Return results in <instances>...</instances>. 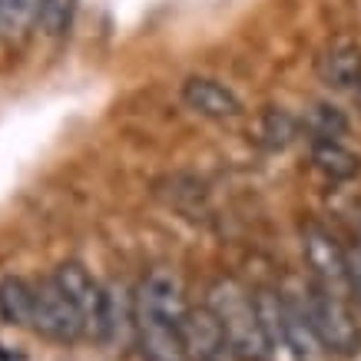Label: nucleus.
I'll return each mask as SVG.
<instances>
[{"label":"nucleus","mask_w":361,"mask_h":361,"mask_svg":"<svg viewBox=\"0 0 361 361\" xmlns=\"http://www.w3.org/2000/svg\"><path fill=\"white\" fill-rule=\"evenodd\" d=\"M206 305L219 318L235 361H265L259 305H255V295H249L245 285H239L235 279H226V275L212 279L206 288Z\"/></svg>","instance_id":"f257e3e1"},{"label":"nucleus","mask_w":361,"mask_h":361,"mask_svg":"<svg viewBox=\"0 0 361 361\" xmlns=\"http://www.w3.org/2000/svg\"><path fill=\"white\" fill-rule=\"evenodd\" d=\"M308 315L315 322L318 338L329 348V355H358L361 351V325L351 312L348 298L335 295L331 288L308 279L305 282Z\"/></svg>","instance_id":"f03ea898"},{"label":"nucleus","mask_w":361,"mask_h":361,"mask_svg":"<svg viewBox=\"0 0 361 361\" xmlns=\"http://www.w3.org/2000/svg\"><path fill=\"white\" fill-rule=\"evenodd\" d=\"M30 329L37 335H44L60 345H73L83 338V322H80L73 302L66 298V292L56 285V279H40L33 282V322Z\"/></svg>","instance_id":"7ed1b4c3"},{"label":"nucleus","mask_w":361,"mask_h":361,"mask_svg":"<svg viewBox=\"0 0 361 361\" xmlns=\"http://www.w3.org/2000/svg\"><path fill=\"white\" fill-rule=\"evenodd\" d=\"M136 318L140 322H159V325H176L186 315V292H183V282L173 269L166 265H156L153 272H146L136 288Z\"/></svg>","instance_id":"20e7f679"},{"label":"nucleus","mask_w":361,"mask_h":361,"mask_svg":"<svg viewBox=\"0 0 361 361\" xmlns=\"http://www.w3.org/2000/svg\"><path fill=\"white\" fill-rule=\"evenodd\" d=\"M302 252H305V262L312 269V282L348 298V249H341L338 239L325 226L308 222L302 229Z\"/></svg>","instance_id":"39448f33"},{"label":"nucleus","mask_w":361,"mask_h":361,"mask_svg":"<svg viewBox=\"0 0 361 361\" xmlns=\"http://www.w3.org/2000/svg\"><path fill=\"white\" fill-rule=\"evenodd\" d=\"M179 348H183V361H235L219 318L206 302L186 308L179 322Z\"/></svg>","instance_id":"423d86ee"},{"label":"nucleus","mask_w":361,"mask_h":361,"mask_svg":"<svg viewBox=\"0 0 361 361\" xmlns=\"http://www.w3.org/2000/svg\"><path fill=\"white\" fill-rule=\"evenodd\" d=\"M282 298V318H285V335L288 345L295 351V361H329V348L318 338V329L312 315H308V302H305V279H288L279 288Z\"/></svg>","instance_id":"0eeeda50"},{"label":"nucleus","mask_w":361,"mask_h":361,"mask_svg":"<svg viewBox=\"0 0 361 361\" xmlns=\"http://www.w3.org/2000/svg\"><path fill=\"white\" fill-rule=\"evenodd\" d=\"M56 285L66 292V298L73 302L80 322H83V338L99 341V329H103V285L90 275L87 265L80 262H63L54 272Z\"/></svg>","instance_id":"6e6552de"},{"label":"nucleus","mask_w":361,"mask_h":361,"mask_svg":"<svg viewBox=\"0 0 361 361\" xmlns=\"http://www.w3.org/2000/svg\"><path fill=\"white\" fill-rule=\"evenodd\" d=\"M99 345L110 351H123L136 345V292L126 282L113 279L103 285V329Z\"/></svg>","instance_id":"1a4fd4ad"},{"label":"nucleus","mask_w":361,"mask_h":361,"mask_svg":"<svg viewBox=\"0 0 361 361\" xmlns=\"http://www.w3.org/2000/svg\"><path fill=\"white\" fill-rule=\"evenodd\" d=\"M179 93H183V103L189 110L206 116V120H235L242 113V99L235 97V90L216 77H189L183 80Z\"/></svg>","instance_id":"9d476101"},{"label":"nucleus","mask_w":361,"mask_h":361,"mask_svg":"<svg viewBox=\"0 0 361 361\" xmlns=\"http://www.w3.org/2000/svg\"><path fill=\"white\" fill-rule=\"evenodd\" d=\"M315 70L322 83H329L335 90H355L361 77V47L351 40H335L318 54Z\"/></svg>","instance_id":"9b49d317"},{"label":"nucleus","mask_w":361,"mask_h":361,"mask_svg":"<svg viewBox=\"0 0 361 361\" xmlns=\"http://www.w3.org/2000/svg\"><path fill=\"white\" fill-rule=\"evenodd\" d=\"M255 305H259V322H262L265 361H295V351H292L288 335H285L279 288H259V292H255Z\"/></svg>","instance_id":"f8f14e48"},{"label":"nucleus","mask_w":361,"mask_h":361,"mask_svg":"<svg viewBox=\"0 0 361 361\" xmlns=\"http://www.w3.org/2000/svg\"><path fill=\"white\" fill-rule=\"evenodd\" d=\"M308 156H312V166H315L325 179H331V183L351 179V176L361 169V156L351 153L341 140H312Z\"/></svg>","instance_id":"ddd939ff"},{"label":"nucleus","mask_w":361,"mask_h":361,"mask_svg":"<svg viewBox=\"0 0 361 361\" xmlns=\"http://www.w3.org/2000/svg\"><path fill=\"white\" fill-rule=\"evenodd\" d=\"M0 322L13 329H27L33 322V282L20 275L0 279Z\"/></svg>","instance_id":"4468645a"},{"label":"nucleus","mask_w":361,"mask_h":361,"mask_svg":"<svg viewBox=\"0 0 361 361\" xmlns=\"http://www.w3.org/2000/svg\"><path fill=\"white\" fill-rule=\"evenodd\" d=\"M302 126L312 140H341L348 133V116L335 103H312L302 116Z\"/></svg>","instance_id":"2eb2a0df"},{"label":"nucleus","mask_w":361,"mask_h":361,"mask_svg":"<svg viewBox=\"0 0 361 361\" xmlns=\"http://www.w3.org/2000/svg\"><path fill=\"white\" fill-rule=\"evenodd\" d=\"M40 20V0H0V37L17 40L37 27Z\"/></svg>","instance_id":"dca6fc26"},{"label":"nucleus","mask_w":361,"mask_h":361,"mask_svg":"<svg viewBox=\"0 0 361 361\" xmlns=\"http://www.w3.org/2000/svg\"><path fill=\"white\" fill-rule=\"evenodd\" d=\"M80 0H40V20L37 27L47 33V37H63L73 23V13H77Z\"/></svg>","instance_id":"f3484780"},{"label":"nucleus","mask_w":361,"mask_h":361,"mask_svg":"<svg viewBox=\"0 0 361 361\" xmlns=\"http://www.w3.org/2000/svg\"><path fill=\"white\" fill-rule=\"evenodd\" d=\"M295 126H298V123L292 120L285 110H269L262 116V140L269 142L272 149H282V146H288V142H292Z\"/></svg>","instance_id":"a211bd4d"},{"label":"nucleus","mask_w":361,"mask_h":361,"mask_svg":"<svg viewBox=\"0 0 361 361\" xmlns=\"http://www.w3.org/2000/svg\"><path fill=\"white\" fill-rule=\"evenodd\" d=\"M348 295L361 308V245L348 249Z\"/></svg>","instance_id":"6ab92c4d"},{"label":"nucleus","mask_w":361,"mask_h":361,"mask_svg":"<svg viewBox=\"0 0 361 361\" xmlns=\"http://www.w3.org/2000/svg\"><path fill=\"white\" fill-rule=\"evenodd\" d=\"M355 90H358V93H361V77H358V87H355Z\"/></svg>","instance_id":"aec40b11"},{"label":"nucleus","mask_w":361,"mask_h":361,"mask_svg":"<svg viewBox=\"0 0 361 361\" xmlns=\"http://www.w3.org/2000/svg\"><path fill=\"white\" fill-rule=\"evenodd\" d=\"M358 245H361V242H358Z\"/></svg>","instance_id":"412c9836"}]
</instances>
